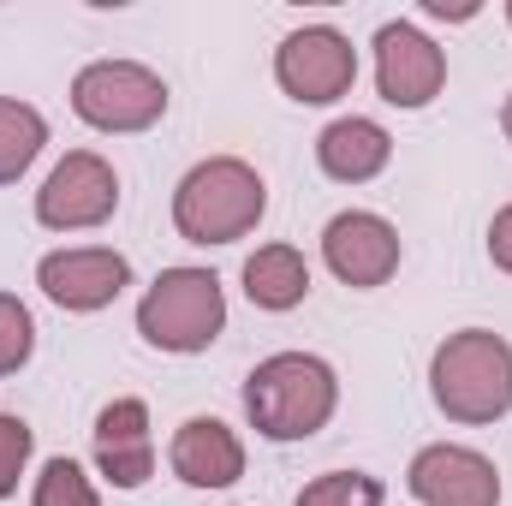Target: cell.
<instances>
[{"instance_id":"4fadbf2b","label":"cell","mask_w":512,"mask_h":506,"mask_svg":"<svg viewBox=\"0 0 512 506\" xmlns=\"http://www.w3.org/2000/svg\"><path fill=\"white\" fill-rule=\"evenodd\" d=\"M167 471L185 489H233L245 477V441L221 417H185L167 441Z\"/></svg>"},{"instance_id":"ba28073f","label":"cell","mask_w":512,"mask_h":506,"mask_svg":"<svg viewBox=\"0 0 512 506\" xmlns=\"http://www.w3.org/2000/svg\"><path fill=\"white\" fill-rule=\"evenodd\" d=\"M370 48H376V96L387 108L417 114V108H429L447 90V48L429 30H417L411 18L382 24Z\"/></svg>"},{"instance_id":"2e32d148","label":"cell","mask_w":512,"mask_h":506,"mask_svg":"<svg viewBox=\"0 0 512 506\" xmlns=\"http://www.w3.org/2000/svg\"><path fill=\"white\" fill-rule=\"evenodd\" d=\"M42 149H48V120H42V108H30V102H18V96H0V185H18Z\"/></svg>"},{"instance_id":"e0dca14e","label":"cell","mask_w":512,"mask_h":506,"mask_svg":"<svg viewBox=\"0 0 512 506\" xmlns=\"http://www.w3.org/2000/svg\"><path fill=\"white\" fill-rule=\"evenodd\" d=\"M292 506H387V483L370 471H322L316 483L298 489Z\"/></svg>"},{"instance_id":"277c9868","label":"cell","mask_w":512,"mask_h":506,"mask_svg":"<svg viewBox=\"0 0 512 506\" xmlns=\"http://www.w3.org/2000/svg\"><path fill=\"white\" fill-rule=\"evenodd\" d=\"M137 334H143V346L173 352V358L209 352L227 334V286H221V274L191 268V262L161 268L137 298Z\"/></svg>"},{"instance_id":"7c38bea8","label":"cell","mask_w":512,"mask_h":506,"mask_svg":"<svg viewBox=\"0 0 512 506\" xmlns=\"http://www.w3.org/2000/svg\"><path fill=\"white\" fill-rule=\"evenodd\" d=\"M90 453H96V471L114 483V489H143L155 477V435H149V405L126 393V399H108L96 411V429H90Z\"/></svg>"},{"instance_id":"9c48e42d","label":"cell","mask_w":512,"mask_h":506,"mask_svg":"<svg viewBox=\"0 0 512 506\" xmlns=\"http://www.w3.org/2000/svg\"><path fill=\"white\" fill-rule=\"evenodd\" d=\"M417 506H501V465L465 441H429L405 465Z\"/></svg>"},{"instance_id":"44dd1931","label":"cell","mask_w":512,"mask_h":506,"mask_svg":"<svg viewBox=\"0 0 512 506\" xmlns=\"http://www.w3.org/2000/svg\"><path fill=\"white\" fill-rule=\"evenodd\" d=\"M483 245H489V262H495L501 274H512V203L495 209V221H489V239H483Z\"/></svg>"},{"instance_id":"8fae6325","label":"cell","mask_w":512,"mask_h":506,"mask_svg":"<svg viewBox=\"0 0 512 506\" xmlns=\"http://www.w3.org/2000/svg\"><path fill=\"white\" fill-rule=\"evenodd\" d=\"M36 286L66 316H96L131 286V262L114 245H66L36 262Z\"/></svg>"},{"instance_id":"5b68a950","label":"cell","mask_w":512,"mask_h":506,"mask_svg":"<svg viewBox=\"0 0 512 506\" xmlns=\"http://www.w3.org/2000/svg\"><path fill=\"white\" fill-rule=\"evenodd\" d=\"M167 102H173L167 78L155 66H143V60H90L72 78V114L90 131H108V137L161 126Z\"/></svg>"},{"instance_id":"30bf717a","label":"cell","mask_w":512,"mask_h":506,"mask_svg":"<svg viewBox=\"0 0 512 506\" xmlns=\"http://www.w3.org/2000/svg\"><path fill=\"white\" fill-rule=\"evenodd\" d=\"M399 227L376 215V209H340L328 227H322V262H328V274L340 280V286H352V292H376L387 286L393 274H399Z\"/></svg>"},{"instance_id":"ac0fdd59","label":"cell","mask_w":512,"mask_h":506,"mask_svg":"<svg viewBox=\"0 0 512 506\" xmlns=\"http://www.w3.org/2000/svg\"><path fill=\"white\" fill-rule=\"evenodd\" d=\"M30 506H102L96 495V483H90V471L78 465V459H48L42 465V477H36V489H30Z\"/></svg>"},{"instance_id":"3957f363","label":"cell","mask_w":512,"mask_h":506,"mask_svg":"<svg viewBox=\"0 0 512 506\" xmlns=\"http://www.w3.org/2000/svg\"><path fill=\"white\" fill-rule=\"evenodd\" d=\"M268 215V185L251 161L239 155H209L197 161L179 191H173V233L185 245H239L251 239L256 221Z\"/></svg>"},{"instance_id":"5bb4252c","label":"cell","mask_w":512,"mask_h":506,"mask_svg":"<svg viewBox=\"0 0 512 506\" xmlns=\"http://www.w3.org/2000/svg\"><path fill=\"white\" fill-rule=\"evenodd\" d=\"M387 161H393V137H387L382 120L346 114V120L322 126V137H316V167L334 185H370L387 173Z\"/></svg>"},{"instance_id":"7402d4cb","label":"cell","mask_w":512,"mask_h":506,"mask_svg":"<svg viewBox=\"0 0 512 506\" xmlns=\"http://www.w3.org/2000/svg\"><path fill=\"white\" fill-rule=\"evenodd\" d=\"M501 137H507V143H512V96H507V102H501Z\"/></svg>"},{"instance_id":"603a6c76","label":"cell","mask_w":512,"mask_h":506,"mask_svg":"<svg viewBox=\"0 0 512 506\" xmlns=\"http://www.w3.org/2000/svg\"><path fill=\"white\" fill-rule=\"evenodd\" d=\"M507 24H512V0H507Z\"/></svg>"},{"instance_id":"6da1fadb","label":"cell","mask_w":512,"mask_h":506,"mask_svg":"<svg viewBox=\"0 0 512 506\" xmlns=\"http://www.w3.org/2000/svg\"><path fill=\"white\" fill-rule=\"evenodd\" d=\"M340 411V376L316 352H274L245 376V417L262 441H310Z\"/></svg>"},{"instance_id":"8992f818","label":"cell","mask_w":512,"mask_h":506,"mask_svg":"<svg viewBox=\"0 0 512 506\" xmlns=\"http://www.w3.org/2000/svg\"><path fill=\"white\" fill-rule=\"evenodd\" d=\"M274 84L298 108H328V102L352 96V84H358V48H352V36L334 30V24H304V30L280 36V48H274Z\"/></svg>"},{"instance_id":"d6986e66","label":"cell","mask_w":512,"mask_h":506,"mask_svg":"<svg viewBox=\"0 0 512 506\" xmlns=\"http://www.w3.org/2000/svg\"><path fill=\"white\" fill-rule=\"evenodd\" d=\"M36 352V316L18 292H0V376H18Z\"/></svg>"},{"instance_id":"9a60e30c","label":"cell","mask_w":512,"mask_h":506,"mask_svg":"<svg viewBox=\"0 0 512 506\" xmlns=\"http://www.w3.org/2000/svg\"><path fill=\"white\" fill-rule=\"evenodd\" d=\"M245 298L268 316H286L310 298V262L298 245H256L245 256Z\"/></svg>"},{"instance_id":"ffe728a7","label":"cell","mask_w":512,"mask_h":506,"mask_svg":"<svg viewBox=\"0 0 512 506\" xmlns=\"http://www.w3.org/2000/svg\"><path fill=\"white\" fill-rule=\"evenodd\" d=\"M30 453H36V429H30L24 417L0 411V501H12V495H18V477H24Z\"/></svg>"},{"instance_id":"52a82bcc","label":"cell","mask_w":512,"mask_h":506,"mask_svg":"<svg viewBox=\"0 0 512 506\" xmlns=\"http://www.w3.org/2000/svg\"><path fill=\"white\" fill-rule=\"evenodd\" d=\"M120 209V173L96 149H72L36 191V221L48 233H96Z\"/></svg>"},{"instance_id":"7a4b0ae2","label":"cell","mask_w":512,"mask_h":506,"mask_svg":"<svg viewBox=\"0 0 512 506\" xmlns=\"http://www.w3.org/2000/svg\"><path fill=\"white\" fill-rule=\"evenodd\" d=\"M429 399L447 423L483 429L512 411V346L495 328H459L429 358Z\"/></svg>"}]
</instances>
